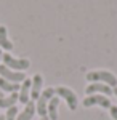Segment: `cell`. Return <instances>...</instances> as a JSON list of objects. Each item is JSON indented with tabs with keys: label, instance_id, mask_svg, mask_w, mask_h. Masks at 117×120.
Instances as JSON below:
<instances>
[{
	"label": "cell",
	"instance_id": "obj_7",
	"mask_svg": "<svg viewBox=\"0 0 117 120\" xmlns=\"http://www.w3.org/2000/svg\"><path fill=\"white\" fill-rule=\"evenodd\" d=\"M85 93H87V96L88 94H104V96H111V94H114L112 93V88L106 85V83H99V82H93L90 83L87 88H85Z\"/></svg>",
	"mask_w": 117,
	"mask_h": 120
},
{
	"label": "cell",
	"instance_id": "obj_10",
	"mask_svg": "<svg viewBox=\"0 0 117 120\" xmlns=\"http://www.w3.org/2000/svg\"><path fill=\"white\" fill-rule=\"evenodd\" d=\"M34 115H35V102L31 99V101L24 106L23 112H19V114H18L16 120H32Z\"/></svg>",
	"mask_w": 117,
	"mask_h": 120
},
{
	"label": "cell",
	"instance_id": "obj_19",
	"mask_svg": "<svg viewBox=\"0 0 117 120\" xmlns=\"http://www.w3.org/2000/svg\"><path fill=\"white\" fill-rule=\"evenodd\" d=\"M0 120H5V115H0Z\"/></svg>",
	"mask_w": 117,
	"mask_h": 120
},
{
	"label": "cell",
	"instance_id": "obj_16",
	"mask_svg": "<svg viewBox=\"0 0 117 120\" xmlns=\"http://www.w3.org/2000/svg\"><path fill=\"white\" fill-rule=\"evenodd\" d=\"M109 112H111V117L114 120H117V106H111L109 107Z\"/></svg>",
	"mask_w": 117,
	"mask_h": 120
},
{
	"label": "cell",
	"instance_id": "obj_11",
	"mask_svg": "<svg viewBox=\"0 0 117 120\" xmlns=\"http://www.w3.org/2000/svg\"><path fill=\"white\" fill-rule=\"evenodd\" d=\"M58 106H59V98L53 96L47 107V117L50 120H58Z\"/></svg>",
	"mask_w": 117,
	"mask_h": 120
},
{
	"label": "cell",
	"instance_id": "obj_9",
	"mask_svg": "<svg viewBox=\"0 0 117 120\" xmlns=\"http://www.w3.org/2000/svg\"><path fill=\"white\" fill-rule=\"evenodd\" d=\"M42 85H43V77L40 74H35L32 77V85H31V99L37 101L40 93H42Z\"/></svg>",
	"mask_w": 117,
	"mask_h": 120
},
{
	"label": "cell",
	"instance_id": "obj_2",
	"mask_svg": "<svg viewBox=\"0 0 117 120\" xmlns=\"http://www.w3.org/2000/svg\"><path fill=\"white\" fill-rule=\"evenodd\" d=\"M2 61H3V64L7 66L8 69L18 71V72L26 71V69H29V66H31V61H29V59H24V58H13L10 53H3V55H2Z\"/></svg>",
	"mask_w": 117,
	"mask_h": 120
},
{
	"label": "cell",
	"instance_id": "obj_18",
	"mask_svg": "<svg viewBox=\"0 0 117 120\" xmlns=\"http://www.w3.org/2000/svg\"><path fill=\"white\" fill-rule=\"evenodd\" d=\"M40 120H50L48 117H40Z\"/></svg>",
	"mask_w": 117,
	"mask_h": 120
},
{
	"label": "cell",
	"instance_id": "obj_4",
	"mask_svg": "<svg viewBox=\"0 0 117 120\" xmlns=\"http://www.w3.org/2000/svg\"><path fill=\"white\" fill-rule=\"evenodd\" d=\"M55 93H56L58 98H63L64 101L67 102V107L71 111H75L77 109L79 99H77V94L72 91L71 88H67V86H58V88H55Z\"/></svg>",
	"mask_w": 117,
	"mask_h": 120
},
{
	"label": "cell",
	"instance_id": "obj_1",
	"mask_svg": "<svg viewBox=\"0 0 117 120\" xmlns=\"http://www.w3.org/2000/svg\"><path fill=\"white\" fill-rule=\"evenodd\" d=\"M87 80L90 83L93 82H99V83H106L111 88L117 86V77L109 71H91L87 74Z\"/></svg>",
	"mask_w": 117,
	"mask_h": 120
},
{
	"label": "cell",
	"instance_id": "obj_5",
	"mask_svg": "<svg viewBox=\"0 0 117 120\" xmlns=\"http://www.w3.org/2000/svg\"><path fill=\"white\" fill-rule=\"evenodd\" d=\"M83 107H93V106H99V107H103V109H109L111 106H112V102L109 99L108 96H104V94H88L83 101Z\"/></svg>",
	"mask_w": 117,
	"mask_h": 120
},
{
	"label": "cell",
	"instance_id": "obj_15",
	"mask_svg": "<svg viewBox=\"0 0 117 120\" xmlns=\"http://www.w3.org/2000/svg\"><path fill=\"white\" fill-rule=\"evenodd\" d=\"M16 117H18V107L16 106H11L10 109H7L5 120H16Z\"/></svg>",
	"mask_w": 117,
	"mask_h": 120
},
{
	"label": "cell",
	"instance_id": "obj_6",
	"mask_svg": "<svg viewBox=\"0 0 117 120\" xmlns=\"http://www.w3.org/2000/svg\"><path fill=\"white\" fill-rule=\"evenodd\" d=\"M0 77L5 79V80H8V82H11V83H19V82H24V80H26L24 72L11 71V69H8L5 64L0 66Z\"/></svg>",
	"mask_w": 117,
	"mask_h": 120
},
{
	"label": "cell",
	"instance_id": "obj_17",
	"mask_svg": "<svg viewBox=\"0 0 117 120\" xmlns=\"http://www.w3.org/2000/svg\"><path fill=\"white\" fill-rule=\"evenodd\" d=\"M112 93H114V94L117 96V86H116V88H112Z\"/></svg>",
	"mask_w": 117,
	"mask_h": 120
},
{
	"label": "cell",
	"instance_id": "obj_14",
	"mask_svg": "<svg viewBox=\"0 0 117 120\" xmlns=\"http://www.w3.org/2000/svg\"><path fill=\"white\" fill-rule=\"evenodd\" d=\"M19 83H11L8 80H5V79H2L0 77V88L3 90V91H8V93H18L19 91Z\"/></svg>",
	"mask_w": 117,
	"mask_h": 120
},
{
	"label": "cell",
	"instance_id": "obj_13",
	"mask_svg": "<svg viewBox=\"0 0 117 120\" xmlns=\"http://www.w3.org/2000/svg\"><path fill=\"white\" fill-rule=\"evenodd\" d=\"M18 93H11L10 96H0V109H10L18 102Z\"/></svg>",
	"mask_w": 117,
	"mask_h": 120
},
{
	"label": "cell",
	"instance_id": "obj_3",
	"mask_svg": "<svg viewBox=\"0 0 117 120\" xmlns=\"http://www.w3.org/2000/svg\"><path fill=\"white\" fill-rule=\"evenodd\" d=\"M55 94V88H45L43 91L40 93L39 99L35 102V112L40 115V117H47V107H48V102L53 98Z\"/></svg>",
	"mask_w": 117,
	"mask_h": 120
},
{
	"label": "cell",
	"instance_id": "obj_20",
	"mask_svg": "<svg viewBox=\"0 0 117 120\" xmlns=\"http://www.w3.org/2000/svg\"><path fill=\"white\" fill-rule=\"evenodd\" d=\"M2 55H3V53H2V50H0V61H2Z\"/></svg>",
	"mask_w": 117,
	"mask_h": 120
},
{
	"label": "cell",
	"instance_id": "obj_12",
	"mask_svg": "<svg viewBox=\"0 0 117 120\" xmlns=\"http://www.w3.org/2000/svg\"><path fill=\"white\" fill-rule=\"evenodd\" d=\"M0 48H3V50H13V43H11V40L8 38V30L5 26H0Z\"/></svg>",
	"mask_w": 117,
	"mask_h": 120
},
{
	"label": "cell",
	"instance_id": "obj_8",
	"mask_svg": "<svg viewBox=\"0 0 117 120\" xmlns=\"http://www.w3.org/2000/svg\"><path fill=\"white\" fill-rule=\"evenodd\" d=\"M31 85H32V80H31V79H26L24 82L21 83V86H19L18 101L21 102V104H24V106L31 101Z\"/></svg>",
	"mask_w": 117,
	"mask_h": 120
}]
</instances>
